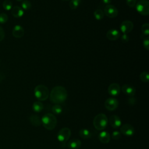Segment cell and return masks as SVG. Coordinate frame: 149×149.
I'll return each instance as SVG.
<instances>
[{
    "mask_svg": "<svg viewBox=\"0 0 149 149\" xmlns=\"http://www.w3.org/2000/svg\"><path fill=\"white\" fill-rule=\"evenodd\" d=\"M68 97V93L65 87L61 86L54 87L49 94L50 101L55 104L63 103Z\"/></svg>",
    "mask_w": 149,
    "mask_h": 149,
    "instance_id": "1",
    "label": "cell"
},
{
    "mask_svg": "<svg viewBox=\"0 0 149 149\" xmlns=\"http://www.w3.org/2000/svg\"><path fill=\"white\" fill-rule=\"evenodd\" d=\"M42 126L47 130H51L54 129L57 123L56 118L54 115L51 113H48L43 115L41 119Z\"/></svg>",
    "mask_w": 149,
    "mask_h": 149,
    "instance_id": "2",
    "label": "cell"
},
{
    "mask_svg": "<svg viewBox=\"0 0 149 149\" xmlns=\"http://www.w3.org/2000/svg\"><path fill=\"white\" fill-rule=\"evenodd\" d=\"M108 125V118L104 113L97 115L93 120V125L98 130H104Z\"/></svg>",
    "mask_w": 149,
    "mask_h": 149,
    "instance_id": "3",
    "label": "cell"
},
{
    "mask_svg": "<svg viewBox=\"0 0 149 149\" xmlns=\"http://www.w3.org/2000/svg\"><path fill=\"white\" fill-rule=\"evenodd\" d=\"M34 95L40 101H45L49 97L48 88L44 85L40 84L37 86L34 90Z\"/></svg>",
    "mask_w": 149,
    "mask_h": 149,
    "instance_id": "4",
    "label": "cell"
},
{
    "mask_svg": "<svg viewBox=\"0 0 149 149\" xmlns=\"http://www.w3.org/2000/svg\"><path fill=\"white\" fill-rule=\"evenodd\" d=\"M136 9L141 15L147 16L149 14V2L148 0H139L136 4Z\"/></svg>",
    "mask_w": 149,
    "mask_h": 149,
    "instance_id": "5",
    "label": "cell"
},
{
    "mask_svg": "<svg viewBox=\"0 0 149 149\" xmlns=\"http://www.w3.org/2000/svg\"><path fill=\"white\" fill-rule=\"evenodd\" d=\"M71 135L70 129L68 127H63L59 130L57 134V139L59 142L65 144L70 138Z\"/></svg>",
    "mask_w": 149,
    "mask_h": 149,
    "instance_id": "6",
    "label": "cell"
},
{
    "mask_svg": "<svg viewBox=\"0 0 149 149\" xmlns=\"http://www.w3.org/2000/svg\"><path fill=\"white\" fill-rule=\"evenodd\" d=\"M104 13L107 17L109 18H114L118 16V10L115 6L109 4L105 6Z\"/></svg>",
    "mask_w": 149,
    "mask_h": 149,
    "instance_id": "7",
    "label": "cell"
},
{
    "mask_svg": "<svg viewBox=\"0 0 149 149\" xmlns=\"http://www.w3.org/2000/svg\"><path fill=\"white\" fill-rule=\"evenodd\" d=\"M118 101L115 98H108L105 101V107L108 111H113L118 107Z\"/></svg>",
    "mask_w": 149,
    "mask_h": 149,
    "instance_id": "8",
    "label": "cell"
},
{
    "mask_svg": "<svg viewBox=\"0 0 149 149\" xmlns=\"http://www.w3.org/2000/svg\"><path fill=\"white\" fill-rule=\"evenodd\" d=\"M133 29V23L132 21L126 20L123 21L120 26V29L123 34H127Z\"/></svg>",
    "mask_w": 149,
    "mask_h": 149,
    "instance_id": "9",
    "label": "cell"
},
{
    "mask_svg": "<svg viewBox=\"0 0 149 149\" xmlns=\"http://www.w3.org/2000/svg\"><path fill=\"white\" fill-rule=\"evenodd\" d=\"M120 133L126 136H132L135 132L134 128L130 124L126 123L122 125L120 129Z\"/></svg>",
    "mask_w": 149,
    "mask_h": 149,
    "instance_id": "10",
    "label": "cell"
},
{
    "mask_svg": "<svg viewBox=\"0 0 149 149\" xmlns=\"http://www.w3.org/2000/svg\"><path fill=\"white\" fill-rule=\"evenodd\" d=\"M120 91V86L116 83L111 84L108 88V92L112 96H117Z\"/></svg>",
    "mask_w": 149,
    "mask_h": 149,
    "instance_id": "11",
    "label": "cell"
},
{
    "mask_svg": "<svg viewBox=\"0 0 149 149\" xmlns=\"http://www.w3.org/2000/svg\"><path fill=\"white\" fill-rule=\"evenodd\" d=\"M24 30L23 27L19 24L15 25L12 30V35L13 37L17 38L22 37L24 36Z\"/></svg>",
    "mask_w": 149,
    "mask_h": 149,
    "instance_id": "12",
    "label": "cell"
},
{
    "mask_svg": "<svg viewBox=\"0 0 149 149\" xmlns=\"http://www.w3.org/2000/svg\"><path fill=\"white\" fill-rule=\"evenodd\" d=\"M121 90L122 92L128 96L133 97L136 93V89L131 85L126 84L122 86Z\"/></svg>",
    "mask_w": 149,
    "mask_h": 149,
    "instance_id": "13",
    "label": "cell"
},
{
    "mask_svg": "<svg viewBox=\"0 0 149 149\" xmlns=\"http://www.w3.org/2000/svg\"><path fill=\"white\" fill-rule=\"evenodd\" d=\"M107 37L108 40L115 41L120 37V33L116 29H110L107 32Z\"/></svg>",
    "mask_w": 149,
    "mask_h": 149,
    "instance_id": "14",
    "label": "cell"
},
{
    "mask_svg": "<svg viewBox=\"0 0 149 149\" xmlns=\"http://www.w3.org/2000/svg\"><path fill=\"white\" fill-rule=\"evenodd\" d=\"M109 123L111 126L114 129L119 127L122 124V122L120 117L116 115H113L110 116Z\"/></svg>",
    "mask_w": 149,
    "mask_h": 149,
    "instance_id": "15",
    "label": "cell"
},
{
    "mask_svg": "<svg viewBox=\"0 0 149 149\" xmlns=\"http://www.w3.org/2000/svg\"><path fill=\"white\" fill-rule=\"evenodd\" d=\"M98 139L102 143L107 144L110 141L111 136L108 132L102 131L98 134Z\"/></svg>",
    "mask_w": 149,
    "mask_h": 149,
    "instance_id": "16",
    "label": "cell"
},
{
    "mask_svg": "<svg viewBox=\"0 0 149 149\" xmlns=\"http://www.w3.org/2000/svg\"><path fill=\"white\" fill-rule=\"evenodd\" d=\"M11 14L15 17L20 18L22 17L24 15V10L21 7L19 6H15L14 7H12V8Z\"/></svg>",
    "mask_w": 149,
    "mask_h": 149,
    "instance_id": "17",
    "label": "cell"
},
{
    "mask_svg": "<svg viewBox=\"0 0 149 149\" xmlns=\"http://www.w3.org/2000/svg\"><path fill=\"white\" fill-rule=\"evenodd\" d=\"M81 143L80 140L77 139L69 140L67 144V146L70 149H78L81 147Z\"/></svg>",
    "mask_w": 149,
    "mask_h": 149,
    "instance_id": "18",
    "label": "cell"
},
{
    "mask_svg": "<svg viewBox=\"0 0 149 149\" xmlns=\"http://www.w3.org/2000/svg\"><path fill=\"white\" fill-rule=\"evenodd\" d=\"M29 120L31 124L34 126H40L41 124V119L37 115H31L29 117Z\"/></svg>",
    "mask_w": 149,
    "mask_h": 149,
    "instance_id": "19",
    "label": "cell"
},
{
    "mask_svg": "<svg viewBox=\"0 0 149 149\" xmlns=\"http://www.w3.org/2000/svg\"><path fill=\"white\" fill-rule=\"evenodd\" d=\"M79 134L80 137L83 139H90L92 136L91 132L87 129H82L80 130Z\"/></svg>",
    "mask_w": 149,
    "mask_h": 149,
    "instance_id": "20",
    "label": "cell"
},
{
    "mask_svg": "<svg viewBox=\"0 0 149 149\" xmlns=\"http://www.w3.org/2000/svg\"><path fill=\"white\" fill-rule=\"evenodd\" d=\"M32 109L36 112H40L44 109V105L40 101H36L33 104Z\"/></svg>",
    "mask_w": 149,
    "mask_h": 149,
    "instance_id": "21",
    "label": "cell"
},
{
    "mask_svg": "<svg viewBox=\"0 0 149 149\" xmlns=\"http://www.w3.org/2000/svg\"><path fill=\"white\" fill-rule=\"evenodd\" d=\"M94 16L96 20H100L104 18V12L100 9H96L94 12Z\"/></svg>",
    "mask_w": 149,
    "mask_h": 149,
    "instance_id": "22",
    "label": "cell"
},
{
    "mask_svg": "<svg viewBox=\"0 0 149 149\" xmlns=\"http://www.w3.org/2000/svg\"><path fill=\"white\" fill-rule=\"evenodd\" d=\"M52 112L56 115H59L61 114L62 111H63V109L62 107L59 105V104H55L52 107Z\"/></svg>",
    "mask_w": 149,
    "mask_h": 149,
    "instance_id": "23",
    "label": "cell"
},
{
    "mask_svg": "<svg viewBox=\"0 0 149 149\" xmlns=\"http://www.w3.org/2000/svg\"><path fill=\"white\" fill-rule=\"evenodd\" d=\"M81 0H71L69 2V7L71 9H76L78 8Z\"/></svg>",
    "mask_w": 149,
    "mask_h": 149,
    "instance_id": "24",
    "label": "cell"
},
{
    "mask_svg": "<svg viewBox=\"0 0 149 149\" xmlns=\"http://www.w3.org/2000/svg\"><path fill=\"white\" fill-rule=\"evenodd\" d=\"M21 6L23 10H27L31 8V3L30 1L28 0H24V1H23L21 3Z\"/></svg>",
    "mask_w": 149,
    "mask_h": 149,
    "instance_id": "25",
    "label": "cell"
},
{
    "mask_svg": "<svg viewBox=\"0 0 149 149\" xmlns=\"http://www.w3.org/2000/svg\"><path fill=\"white\" fill-rule=\"evenodd\" d=\"M140 79L144 83H147L148 82L149 80V75L147 71L143 72L140 73Z\"/></svg>",
    "mask_w": 149,
    "mask_h": 149,
    "instance_id": "26",
    "label": "cell"
},
{
    "mask_svg": "<svg viewBox=\"0 0 149 149\" xmlns=\"http://www.w3.org/2000/svg\"><path fill=\"white\" fill-rule=\"evenodd\" d=\"M141 32L144 36H148L149 35V24L146 23H144L141 27Z\"/></svg>",
    "mask_w": 149,
    "mask_h": 149,
    "instance_id": "27",
    "label": "cell"
},
{
    "mask_svg": "<svg viewBox=\"0 0 149 149\" xmlns=\"http://www.w3.org/2000/svg\"><path fill=\"white\" fill-rule=\"evenodd\" d=\"M2 7L6 10H10L12 8V3L9 0H5L2 3Z\"/></svg>",
    "mask_w": 149,
    "mask_h": 149,
    "instance_id": "28",
    "label": "cell"
},
{
    "mask_svg": "<svg viewBox=\"0 0 149 149\" xmlns=\"http://www.w3.org/2000/svg\"><path fill=\"white\" fill-rule=\"evenodd\" d=\"M8 20V16L5 13H0V24H4Z\"/></svg>",
    "mask_w": 149,
    "mask_h": 149,
    "instance_id": "29",
    "label": "cell"
},
{
    "mask_svg": "<svg viewBox=\"0 0 149 149\" xmlns=\"http://www.w3.org/2000/svg\"><path fill=\"white\" fill-rule=\"evenodd\" d=\"M120 137H121V133L120 132L116 130V131H114L112 132V139L116 140H119Z\"/></svg>",
    "mask_w": 149,
    "mask_h": 149,
    "instance_id": "30",
    "label": "cell"
},
{
    "mask_svg": "<svg viewBox=\"0 0 149 149\" xmlns=\"http://www.w3.org/2000/svg\"><path fill=\"white\" fill-rule=\"evenodd\" d=\"M143 44L145 49L147 50L149 49V38L148 37L144 38L143 40Z\"/></svg>",
    "mask_w": 149,
    "mask_h": 149,
    "instance_id": "31",
    "label": "cell"
},
{
    "mask_svg": "<svg viewBox=\"0 0 149 149\" xmlns=\"http://www.w3.org/2000/svg\"><path fill=\"white\" fill-rule=\"evenodd\" d=\"M126 4L130 8H133L136 6L137 0H126Z\"/></svg>",
    "mask_w": 149,
    "mask_h": 149,
    "instance_id": "32",
    "label": "cell"
},
{
    "mask_svg": "<svg viewBox=\"0 0 149 149\" xmlns=\"http://www.w3.org/2000/svg\"><path fill=\"white\" fill-rule=\"evenodd\" d=\"M129 40V37L127 34H123L121 36V41L123 42H127Z\"/></svg>",
    "mask_w": 149,
    "mask_h": 149,
    "instance_id": "33",
    "label": "cell"
},
{
    "mask_svg": "<svg viewBox=\"0 0 149 149\" xmlns=\"http://www.w3.org/2000/svg\"><path fill=\"white\" fill-rule=\"evenodd\" d=\"M5 38V31L0 26V42L2 41Z\"/></svg>",
    "mask_w": 149,
    "mask_h": 149,
    "instance_id": "34",
    "label": "cell"
},
{
    "mask_svg": "<svg viewBox=\"0 0 149 149\" xmlns=\"http://www.w3.org/2000/svg\"><path fill=\"white\" fill-rule=\"evenodd\" d=\"M136 99H135L134 98H133V97L130 98L129 99V100H128V102H129L130 105H134V104L136 103Z\"/></svg>",
    "mask_w": 149,
    "mask_h": 149,
    "instance_id": "35",
    "label": "cell"
},
{
    "mask_svg": "<svg viewBox=\"0 0 149 149\" xmlns=\"http://www.w3.org/2000/svg\"><path fill=\"white\" fill-rule=\"evenodd\" d=\"M102 2L105 3V4H107V5H109L110 4V3L111 2L112 0H101Z\"/></svg>",
    "mask_w": 149,
    "mask_h": 149,
    "instance_id": "36",
    "label": "cell"
},
{
    "mask_svg": "<svg viewBox=\"0 0 149 149\" xmlns=\"http://www.w3.org/2000/svg\"><path fill=\"white\" fill-rule=\"evenodd\" d=\"M16 1H23V0H16Z\"/></svg>",
    "mask_w": 149,
    "mask_h": 149,
    "instance_id": "37",
    "label": "cell"
},
{
    "mask_svg": "<svg viewBox=\"0 0 149 149\" xmlns=\"http://www.w3.org/2000/svg\"><path fill=\"white\" fill-rule=\"evenodd\" d=\"M62 1H70V0H62Z\"/></svg>",
    "mask_w": 149,
    "mask_h": 149,
    "instance_id": "38",
    "label": "cell"
}]
</instances>
